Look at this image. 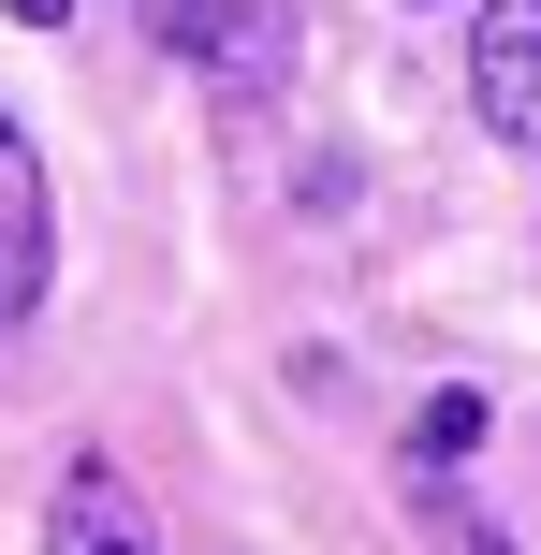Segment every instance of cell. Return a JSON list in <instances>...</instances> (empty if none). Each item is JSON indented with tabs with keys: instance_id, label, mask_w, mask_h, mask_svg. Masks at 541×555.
<instances>
[{
	"instance_id": "obj_1",
	"label": "cell",
	"mask_w": 541,
	"mask_h": 555,
	"mask_svg": "<svg viewBox=\"0 0 541 555\" xmlns=\"http://www.w3.org/2000/svg\"><path fill=\"white\" fill-rule=\"evenodd\" d=\"M468 103H484L498 146L541 162V0H484L468 15Z\"/></svg>"
},
{
	"instance_id": "obj_2",
	"label": "cell",
	"mask_w": 541,
	"mask_h": 555,
	"mask_svg": "<svg viewBox=\"0 0 541 555\" xmlns=\"http://www.w3.org/2000/svg\"><path fill=\"white\" fill-rule=\"evenodd\" d=\"M146 44H176L191 74H234V88L279 74V15L263 0H146Z\"/></svg>"
},
{
	"instance_id": "obj_3",
	"label": "cell",
	"mask_w": 541,
	"mask_h": 555,
	"mask_svg": "<svg viewBox=\"0 0 541 555\" xmlns=\"http://www.w3.org/2000/svg\"><path fill=\"white\" fill-rule=\"evenodd\" d=\"M44 307V162H29V132L0 117V336Z\"/></svg>"
},
{
	"instance_id": "obj_4",
	"label": "cell",
	"mask_w": 541,
	"mask_h": 555,
	"mask_svg": "<svg viewBox=\"0 0 541 555\" xmlns=\"http://www.w3.org/2000/svg\"><path fill=\"white\" fill-rule=\"evenodd\" d=\"M59 555H146L132 498H117V468H74V482H59Z\"/></svg>"
},
{
	"instance_id": "obj_5",
	"label": "cell",
	"mask_w": 541,
	"mask_h": 555,
	"mask_svg": "<svg viewBox=\"0 0 541 555\" xmlns=\"http://www.w3.org/2000/svg\"><path fill=\"white\" fill-rule=\"evenodd\" d=\"M484 424H498V410H484V395L454 380V395H439L425 424H410V453H425V468H454V453H484Z\"/></svg>"
},
{
	"instance_id": "obj_6",
	"label": "cell",
	"mask_w": 541,
	"mask_h": 555,
	"mask_svg": "<svg viewBox=\"0 0 541 555\" xmlns=\"http://www.w3.org/2000/svg\"><path fill=\"white\" fill-rule=\"evenodd\" d=\"M15 15H29V29H59V15H74V0H15Z\"/></svg>"
}]
</instances>
